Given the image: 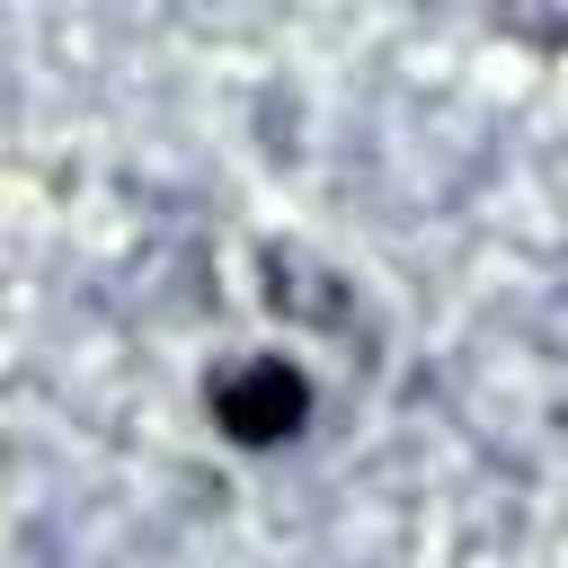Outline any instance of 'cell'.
Here are the masks:
<instances>
[{
	"instance_id": "cell-1",
	"label": "cell",
	"mask_w": 568,
	"mask_h": 568,
	"mask_svg": "<svg viewBox=\"0 0 568 568\" xmlns=\"http://www.w3.org/2000/svg\"><path fill=\"white\" fill-rule=\"evenodd\" d=\"M222 417H231V435H240V444H266V435H284V426L302 417V382L266 364V373H248V382H231V390H222Z\"/></svg>"
}]
</instances>
